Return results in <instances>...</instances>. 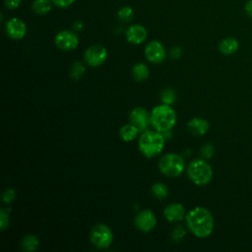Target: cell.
Masks as SVG:
<instances>
[{
	"label": "cell",
	"instance_id": "cell-32",
	"mask_svg": "<svg viewBox=\"0 0 252 252\" xmlns=\"http://www.w3.org/2000/svg\"><path fill=\"white\" fill-rule=\"evenodd\" d=\"M245 11L247 13V15L252 18V0H249L246 5H245Z\"/></svg>",
	"mask_w": 252,
	"mask_h": 252
},
{
	"label": "cell",
	"instance_id": "cell-25",
	"mask_svg": "<svg viewBox=\"0 0 252 252\" xmlns=\"http://www.w3.org/2000/svg\"><path fill=\"white\" fill-rule=\"evenodd\" d=\"M200 153H201V156L204 159H209L214 156L215 148L212 144L208 143V144H205V145L202 146V148L200 150Z\"/></svg>",
	"mask_w": 252,
	"mask_h": 252
},
{
	"label": "cell",
	"instance_id": "cell-18",
	"mask_svg": "<svg viewBox=\"0 0 252 252\" xmlns=\"http://www.w3.org/2000/svg\"><path fill=\"white\" fill-rule=\"evenodd\" d=\"M138 133H139V130L131 123L123 125L119 130V135L121 139L125 142H131L132 140H134L137 137Z\"/></svg>",
	"mask_w": 252,
	"mask_h": 252
},
{
	"label": "cell",
	"instance_id": "cell-33",
	"mask_svg": "<svg viewBox=\"0 0 252 252\" xmlns=\"http://www.w3.org/2000/svg\"><path fill=\"white\" fill-rule=\"evenodd\" d=\"M73 28H74V30H76V31H81L83 28H84V24H83V22L82 21H75L74 22V24H73Z\"/></svg>",
	"mask_w": 252,
	"mask_h": 252
},
{
	"label": "cell",
	"instance_id": "cell-20",
	"mask_svg": "<svg viewBox=\"0 0 252 252\" xmlns=\"http://www.w3.org/2000/svg\"><path fill=\"white\" fill-rule=\"evenodd\" d=\"M32 8L35 14L45 15L51 10V3L49 0H34Z\"/></svg>",
	"mask_w": 252,
	"mask_h": 252
},
{
	"label": "cell",
	"instance_id": "cell-19",
	"mask_svg": "<svg viewBox=\"0 0 252 252\" xmlns=\"http://www.w3.org/2000/svg\"><path fill=\"white\" fill-rule=\"evenodd\" d=\"M132 74H133V77L136 81L142 82V81H145L146 79H148V77L150 75V71H149V68L146 64L137 63L133 66Z\"/></svg>",
	"mask_w": 252,
	"mask_h": 252
},
{
	"label": "cell",
	"instance_id": "cell-17",
	"mask_svg": "<svg viewBox=\"0 0 252 252\" xmlns=\"http://www.w3.org/2000/svg\"><path fill=\"white\" fill-rule=\"evenodd\" d=\"M39 246V240L36 235L34 234H28L26 235L21 242V247L22 250L26 252H32L37 249Z\"/></svg>",
	"mask_w": 252,
	"mask_h": 252
},
{
	"label": "cell",
	"instance_id": "cell-24",
	"mask_svg": "<svg viewBox=\"0 0 252 252\" xmlns=\"http://www.w3.org/2000/svg\"><path fill=\"white\" fill-rule=\"evenodd\" d=\"M85 73V67L81 62H75L71 68V77L75 80H79Z\"/></svg>",
	"mask_w": 252,
	"mask_h": 252
},
{
	"label": "cell",
	"instance_id": "cell-5",
	"mask_svg": "<svg viewBox=\"0 0 252 252\" xmlns=\"http://www.w3.org/2000/svg\"><path fill=\"white\" fill-rule=\"evenodd\" d=\"M185 163L181 156L173 153L163 155L158 160V168L166 176L176 177L179 176L183 169Z\"/></svg>",
	"mask_w": 252,
	"mask_h": 252
},
{
	"label": "cell",
	"instance_id": "cell-16",
	"mask_svg": "<svg viewBox=\"0 0 252 252\" xmlns=\"http://www.w3.org/2000/svg\"><path fill=\"white\" fill-rule=\"evenodd\" d=\"M239 47L238 40L234 37H226L222 39L219 45L220 51L224 55H231L237 51Z\"/></svg>",
	"mask_w": 252,
	"mask_h": 252
},
{
	"label": "cell",
	"instance_id": "cell-13",
	"mask_svg": "<svg viewBox=\"0 0 252 252\" xmlns=\"http://www.w3.org/2000/svg\"><path fill=\"white\" fill-rule=\"evenodd\" d=\"M163 216L170 222L179 221L186 217L185 208L180 203H171L164 208Z\"/></svg>",
	"mask_w": 252,
	"mask_h": 252
},
{
	"label": "cell",
	"instance_id": "cell-6",
	"mask_svg": "<svg viewBox=\"0 0 252 252\" xmlns=\"http://www.w3.org/2000/svg\"><path fill=\"white\" fill-rule=\"evenodd\" d=\"M90 240L96 248L105 249L112 243L113 234L109 226L103 223H97L91 229Z\"/></svg>",
	"mask_w": 252,
	"mask_h": 252
},
{
	"label": "cell",
	"instance_id": "cell-15",
	"mask_svg": "<svg viewBox=\"0 0 252 252\" xmlns=\"http://www.w3.org/2000/svg\"><path fill=\"white\" fill-rule=\"evenodd\" d=\"M187 128L191 134L195 136H202L208 132L210 125L206 119L201 117H194L187 123Z\"/></svg>",
	"mask_w": 252,
	"mask_h": 252
},
{
	"label": "cell",
	"instance_id": "cell-30",
	"mask_svg": "<svg viewBox=\"0 0 252 252\" xmlns=\"http://www.w3.org/2000/svg\"><path fill=\"white\" fill-rule=\"evenodd\" d=\"M22 0H5V5L9 9H16L20 6Z\"/></svg>",
	"mask_w": 252,
	"mask_h": 252
},
{
	"label": "cell",
	"instance_id": "cell-9",
	"mask_svg": "<svg viewBox=\"0 0 252 252\" xmlns=\"http://www.w3.org/2000/svg\"><path fill=\"white\" fill-rule=\"evenodd\" d=\"M156 224L157 218L154 212L151 210H143L140 213H138L135 218L136 227L143 232H149L153 230Z\"/></svg>",
	"mask_w": 252,
	"mask_h": 252
},
{
	"label": "cell",
	"instance_id": "cell-28",
	"mask_svg": "<svg viewBox=\"0 0 252 252\" xmlns=\"http://www.w3.org/2000/svg\"><path fill=\"white\" fill-rule=\"evenodd\" d=\"M185 233H186V231L182 226H177L172 232V238L174 240H179L185 235Z\"/></svg>",
	"mask_w": 252,
	"mask_h": 252
},
{
	"label": "cell",
	"instance_id": "cell-27",
	"mask_svg": "<svg viewBox=\"0 0 252 252\" xmlns=\"http://www.w3.org/2000/svg\"><path fill=\"white\" fill-rule=\"evenodd\" d=\"M9 222H10L9 214H8L7 211L2 209L0 211V227H1V230H5L9 226Z\"/></svg>",
	"mask_w": 252,
	"mask_h": 252
},
{
	"label": "cell",
	"instance_id": "cell-29",
	"mask_svg": "<svg viewBox=\"0 0 252 252\" xmlns=\"http://www.w3.org/2000/svg\"><path fill=\"white\" fill-rule=\"evenodd\" d=\"M75 0H51L53 4H55L59 8H67L74 3Z\"/></svg>",
	"mask_w": 252,
	"mask_h": 252
},
{
	"label": "cell",
	"instance_id": "cell-8",
	"mask_svg": "<svg viewBox=\"0 0 252 252\" xmlns=\"http://www.w3.org/2000/svg\"><path fill=\"white\" fill-rule=\"evenodd\" d=\"M56 46L63 51H70L75 49L79 44L78 35L71 31H61L55 36Z\"/></svg>",
	"mask_w": 252,
	"mask_h": 252
},
{
	"label": "cell",
	"instance_id": "cell-14",
	"mask_svg": "<svg viewBox=\"0 0 252 252\" xmlns=\"http://www.w3.org/2000/svg\"><path fill=\"white\" fill-rule=\"evenodd\" d=\"M127 40L133 44H140L147 38V31L141 25H133L126 32Z\"/></svg>",
	"mask_w": 252,
	"mask_h": 252
},
{
	"label": "cell",
	"instance_id": "cell-10",
	"mask_svg": "<svg viewBox=\"0 0 252 252\" xmlns=\"http://www.w3.org/2000/svg\"><path fill=\"white\" fill-rule=\"evenodd\" d=\"M129 121L139 130V132L146 131L149 123H151L150 115L143 107H135L129 115Z\"/></svg>",
	"mask_w": 252,
	"mask_h": 252
},
{
	"label": "cell",
	"instance_id": "cell-3",
	"mask_svg": "<svg viewBox=\"0 0 252 252\" xmlns=\"http://www.w3.org/2000/svg\"><path fill=\"white\" fill-rule=\"evenodd\" d=\"M138 147L145 157L155 158L163 150L164 137L158 131H144L139 139Z\"/></svg>",
	"mask_w": 252,
	"mask_h": 252
},
{
	"label": "cell",
	"instance_id": "cell-31",
	"mask_svg": "<svg viewBox=\"0 0 252 252\" xmlns=\"http://www.w3.org/2000/svg\"><path fill=\"white\" fill-rule=\"evenodd\" d=\"M181 53H182V50H181V48L179 46H174V47H172L170 49V55H171L172 58L180 57Z\"/></svg>",
	"mask_w": 252,
	"mask_h": 252
},
{
	"label": "cell",
	"instance_id": "cell-4",
	"mask_svg": "<svg viewBox=\"0 0 252 252\" xmlns=\"http://www.w3.org/2000/svg\"><path fill=\"white\" fill-rule=\"evenodd\" d=\"M188 176L191 181L199 186L208 184L213 178V169L205 159H194L188 165Z\"/></svg>",
	"mask_w": 252,
	"mask_h": 252
},
{
	"label": "cell",
	"instance_id": "cell-11",
	"mask_svg": "<svg viewBox=\"0 0 252 252\" xmlns=\"http://www.w3.org/2000/svg\"><path fill=\"white\" fill-rule=\"evenodd\" d=\"M145 55L150 62L158 64L164 60L165 49L159 41L153 40L147 44L145 48Z\"/></svg>",
	"mask_w": 252,
	"mask_h": 252
},
{
	"label": "cell",
	"instance_id": "cell-23",
	"mask_svg": "<svg viewBox=\"0 0 252 252\" xmlns=\"http://www.w3.org/2000/svg\"><path fill=\"white\" fill-rule=\"evenodd\" d=\"M117 16H118V18H119L121 21H123V22H129V21H131V19H132L133 16H134V11H133V9H132L131 7H129V6H124V7H122V8L118 11Z\"/></svg>",
	"mask_w": 252,
	"mask_h": 252
},
{
	"label": "cell",
	"instance_id": "cell-2",
	"mask_svg": "<svg viewBox=\"0 0 252 252\" xmlns=\"http://www.w3.org/2000/svg\"><path fill=\"white\" fill-rule=\"evenodd\" d=\"M151 125L158 132L169 131L176 123V113L171 105L160 104L153 108L150 115Z\"/></svg>",
	"mask_w": 252,
	"mask_h": 252
},
{
	"label": "cell",
	"instance_id": "cell-22",
	"mask_svg": "<svg viewBox=\"0 0 252 252\" xmlns=\"http://www.w3.org/2000/svg\"><path fill=\"white\" fill-rule=\"evenodd\" d=\"M160 98H161V102L162 103L171 105L172 103H174L175 98H176L175 92L172 89H165V90L162 91Z\"/></svg>",
	"mask_w": 252,
	"mask_h": 252
},
{
	"label": "cell",
	"instance_id": "cell-12",
	"mask_svg": "<svg viewBox=\"0 0 252 252\" xmlns=\"http://www.w3.org/2000/svg\"><path fill=\"white\" fill-rule=\"evenodd\" d=\"M27 32L26 24L19 18H12L6 24V33L13 39H22Z\"/></svg>",
	"mask_w": 252,
	"mask_h": 252
},
{
	"label": "cell",
	"instance_id": "cell-21",
	"mask_svg": "<svg viewBox=\"0 0 252 252\" xmlns=\"http://www.w3.org/2000/svg\"><path fill=\"white\" fill-rule=\"evenodd\" d=\"M152 193L155 196V198H157L158 200H162V199L166 198L168 191H167V187L163 183L158 182L153 185Z\"/></svg>",
	"mask_w": 252,
	"mask_h": 252
},
{
	"label": "cell",
	"instance_id": "cell-1",
	"mask_svg": "<svg viewBox=\"0 0 252 252\" xmlns=\"http://www.w3.org/2000/svg\"><path fill=\"white\" fill-rule=\"evenodd\" d=\"M186 223L191 232L200 238L209 236L214 229V218L209 210L196 207L186 215Z\"/></svg>",
	"mask_w": 252,
	"mask_h": 252
},
{
	"label": "cell",
	"instance_id": "cell-7",
	"mask_svg": "<svg viewBox=\"0 0 252 252\" xmlns=\"http://www.w3.org/2000/svg\"><path fill=\"white\" fill-rule=\"evenodd\" d=\"M85 61L92 67L102 65L107 58V50L100 44L91 45L85 52Z\"/></svg>",
	"mask_w": 252,
	"mask_h": 252
},
{
	"label": "cell",
	"instance_id": "cell-26",
	"mask_svg": "<svg viewBox=\"0 0 252 252\" xmlns=\"http://www.w3.org/2000/svg\"><path fill=\"white\" fill-rule=\"evenodd\" d=\"M15 199H16V191L13 188H8L4 191L2 195V200L4 203L9 204L13 202Z\"/></svg>",
	"mask_w": 252,
	"mask_h": 252
}]
</instances>
